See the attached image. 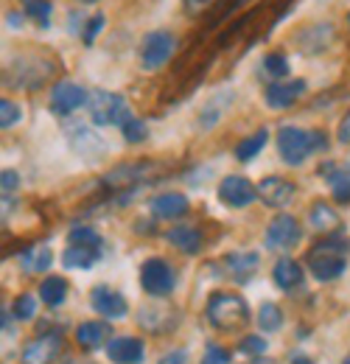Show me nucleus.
<instances>
[{"mask_svg":"<svg viewBox=\"0 0 350 364\" xmlns=\"http://www.w3.org/2000/svg\"><path fill=\"white\" fill-rule=\"evenodd\" d=\"M166 238H169V244H174L179 252H188V255L202 250V232L196 228H174L169 230Z\"/></svg>","mask_w":350,"mask_h":364,"instance_id":"412c9836","label":"nucleus"},{"mask_svg":"<svg viewBox=\"0 0 350 364\" xmlns=\"http://www.w3.org/2000/svg\"><path fill=\"white\" fill-rule=\"evenodd\" d=\"M23 9L28 17L40 20L43 26L51 23V0H23Z\"/></svg>","mask_w":350,"mask_h":364,"instance_id":"2f4dec72","label":"nucleus"},{"mask_svg":"<svg viewBox=\"0 0 350 364\" xmlns=\"http://www.w3.org/2000/svg\"><path fill=\"white\" fill-rule=\"evenodd\" d=\"M205 314H208V322L219 331H235V328L250 322V309H247L244 297L230 294V291H216L208 300Z\"/></svg>","mask_w":350,"mask_h":364,"instance_id":"7ed1b4c3","label":"nucleus"},{"mask_svg":"<svg viewBox=\"0 0 350 364\" xmlns=\"http://www.w3.org/2000/svg\"><path fill=\"white\" fill-rule=\"evenodd\" d=\"M174 46H176L174 34H169V31H152V34H146V40L140 43V65H143V70L163 68L171 59Z\"/></svg>","mask_w":350,"mask_h":364,"instance_id":"39448f33","label":"nucleus"},{"mask_svg":"<svg viewBox=\"0 0 350 364\" xmlns=\"http://www.w3.org/2000/svg\"><path fill=\"white\" fill-rule=\"evenodd\" d=\"M311 228L319 230V232H334V230L339 228V216H336V210L328 208L325 202H317V205L311 208Z\"/></svg>","mask_w":350,"mask_h":364,"instance_id":"a878e982","label":"nucleus"},{"mask_svg":"<svg viewBox=\"0 0 350 364\" xmlns=\"http://www.w3.org/2000/svg\"><path fill=\"white\" fill-rule=\"evenodd\" d=\"M23 68H17L9 79V85L14 87H23V90H37L48 82V76L53 73V65H48L45 59H20Z\"/></svg>","mask_w":350,"mask_h":364,"instance_id":"0eeeda50","label":"nucleus"},{"mask_svg":"<svg viewBox=\"0 0 350 364\" xmlns=\"http://www.w3.org/2000/svg\"><path fill=\"white\" fill-rule=\"evenodd\" d=\"M182 362V353H174V356H166L163 359V364H179Z\"/></svg>","mask_w":350,"mask_h":364,"instance_id":"79ce46f5","label":"nucleus"},{"mask_svg":"<svg viewBox=\"0 0 350 364\" xmlns=\"http://www.w3.org/2000/svg\"><path fill=\"white\" fill-rule=\"evenodd\" d=\"M272 277H275V283H277L283 291H292V289H297V286L303 283V269H300L297 261L280 258V261L275 264V269H272Z\"/></svg>","mask_w":350,"mask_h":364,"instance_id":"6ab92c4d","label":"nucleus"},{"mask_svg":"<svg viewBox=\"0 0 350 364\" xmlns=\"http://www.w3.org/2000/svg\"><path fill=\"white\" fill-rule=\"evenodd\" d=\"M40 297H43L45 306H62L65 297H68V280L65 277H45L40 283Z\"/></svg>","mask_w":350,"mask_h":364,"instance_id":"b1692460","label":"nucleus"},{"mask_svg":"<svg viewBox=\"0 0 350 364\" xmlns=\"http://www.w3.org/2000/svg\"><path fill=\"white\" fill-rule=\"evenodd\" d=\"M70 247H88V250H101V235L92 228H73L68 232Z\"/></svg>","mask_w":350,"mask_h":364,"instance_id":"c756f323","label":"nucleus"},{"mask_svg":"<svg viewBox=\"0 0 350 364\" xmlns=\"http://www.w3.org/2000/svg\"><path fill=\"white\" fill-rule=\"evenodd\" d=\"M90 118L95 127H121L129 118V107L124 95L110 90H92L88 98Z\"/></svg>","mask_w":350,"mask_h":364,"instance_id":"20e7f679","label":"nucleus"},{"mask_svg":"<svg viewBox=\"0 0 350 364\" xmlns=\"http://www.w3.org/2000/svg\"><path fill=\"white\" fill-rule=\"evenodd\" d=\"M110 336V322H101V319H92V322H82L76 328V342L88 350H95L104 345V339Z\"/></svg>","mask_w":350,"mask_h":364,"instance_id":"a211bd4d","label":"nucleus"},{"mask_svg":"<svg viewBox=\"0 0 350 364\" xmlns=\"http://www.w3.org/2000/svg\"><path fill=\"white\" fill-rule=\"evenodd\" d=\"M152 213L157 219H179L188 213V199L182 193H160L152 199Z\"/></svg>","mask_w":350,"mask_h":364,"instance_id":"f3484780","label":"nucleus"},{"mask_svg":"<svg viewBox=\"0 0 350 364\" xmlns=\"http://www.w3.org/2000/svg\"><path fill=\"white\" fill-rule=\"evenodd\" d=\"M263 68H266V73H269L275 82H283V76L289 73V65H286V59H283L280 53H269V56H263Z\"/></svg>","mask_w":350,"mask_h":364,"instance_id":"72a5a7b5","label":"nucleus"},{"mask_svg":"<svg viewBox=\"0 0 350 364\" xmlns=\"http://www.w3.org/2000/svg\"><path fill=\"white\" fill-rule=\"evenodd\" d=\"M140 286L154 294V297H163L174 289V269L163 261V258H149L143 267H140Z\"/></svg>","mask_w":350,"mask_h":364,"instance_id":"423d86ee","label":"nucleus"},{"mask_svg":"<svg viewBox=\"0 0 350 364\" xmlns=\"http://www.w3.org/2000/svg\"><path fill=\"white\" fill-rule=\"evenodd\" d=\"M11 314L17 319H34V314H37V300H34V294H20V297L14 300V306H11Z\"/></svg>","mask_w":350,"mask_h":364,"instance_id":"473e14b6","label":"nucleus"},{"mask_svg":"<svg viewBox=\"0 0 350 364\" xmlns=\"http://www.w3.org/2000/svg\"><path fill=\"white\" fill-rule=\"evenodd\" d=\"M247 364H275L272 359H263V356H258V359H250Z\"/></svg>","mask_w":350,"mask_h":364,"instance_id":"37998d69","label":"nucleus"},{"mask_svg":"<svg viewBox=\"0 0 350 364\" xmlns=\"http://www.w3.org/2000/svg\"><path fill=\"white\" fill-rule=\"evenodd\" d=\"M258 325L263 331H277L283 325V311L275 303H263L261 311H258Z\"/></svg>","mask_w":350,"mask_h":364,"instance_id":"7c9ffc66","label":"nucleus"},{"mask_svg":"<svg viewBox=\"0 0 350 364\" xmlns=\"http://www.w3.org/2000/svg\"><path fill=\"white\" fill-rule=\"evenodd\" d=\"M101 28H104V17H101V14L90 17L88 28L82 31V37H85V43H88V46H92V43H95V37H98V31H101Z\"/></svg>","mask_w":350,"mask_h":364,"instance_id":"58836bf2","label":"nucleus"},{"mask_svg":"<svg viewBox=\"0 0 350 364\" xmlns=\"http://www.w3.org/2000/svg\"><path fill=\"white\" fill-rule=\"evenodd\" d=\"M90 92H85L79 85L73 82H59L53 90H51V109L56 115H70L76 112L82 104H88Z\"/></svg>","mask_w":350,"mask_h":364,"instance_id":"9b49d317","label":"nucleus"},{"mask_svg":"<svg viewBox=\"0 0 350 364\" xmlns=\"http://www.w3.org/2000/svg\"><path fill=\"white\" fill-rule=\"evenodd\" d=\"M90 306H92L95 314H101L104 319H121L127 314V300H124V294H118V291H112V289H107V286L92 289Z\"/></svg>","mask_w":350,"mask_h":364,"instance_id":"4468645a","label":"nucleus"},{"mask_svg":"<svg viewBox=\"0 0 350 364\" xmlns=\"http://www.w3.org/2000/svg\"><path fill=\"white\" fill-rule=\"evenodd\" d=\"M68 137H70V146L76 149V154H82L85 160H98V157H104V151H107V143L101 140V137L95 135L90 127H85L82 121L79 124H68Z\"/></svg>","mask_w":350,"mask_h":364,"instance_id":"6e6552de","label":"nucleus"},{"mask_svg":"<svg viewBox=\"0 0 350 364\" xmlns=\"http://www.w3.org/2000/svg\"><path fill=\"white\" fill-rule=\"evenodd\" d=\"M348 23H350V11H348Z\"/></svg>","mask_w":350,"mask_h":364,"instance_id":"a18cd8bd","label":"nucleus"},{"mask_svg":"<svg viewBox=\"0 0 350 364\" xmlns=\"http://www.w3.org/2000/svg\"><path fill=\"white\" fill-rule=\"evenodd\" d=\"M107 356L115 364H140L146 350H143V342L134 339V336H118L112 342H107Z\"/></svg>","mask_w":350,"mask_h":364,"instance_id":"dca6fc26","label":"nucleus"},{"mask_svg":"<svg viewBox=\"0 0 350 364\" xmlns=\"http://www.w3.org/2000/svg\"><path fill=\"white\" fill-rule=\"evenodd\" d=\"M295 182H289L286 177H266L258 182V199L269 208H286L295 199Z\"/></svg>","mask_w":350,"mask_h":364,"instance_id":"ddd939ff","label":"nucleus"},{"mask_svg":"<svg viewBox=\"0 0 350 364\" xmlns=\"http://www.w3.org/2000/svg\"><path fill=\"white\" fill-rule=\"evenodd\" d=\"M51 261H53L51 250L48 247H37V250H28L23 255V269L26 272H45L51 267Z\"/></svg>","mask_w":350,"mask_h":364,"instance_id":"c85d7f7f","label":"nucleus"},{"mask_svg":"<svg viewBox=\"0 0 350 364\" xmlns=\"http://www.w3.org/2000/svg\"><path fill=\"white\" fill-rule=\"evenodd\" d=\"M62 350V336L59 333H45L37 336L34 342H28L23 348V364H51Z\"/></svg>","mask_w":350,"mask_h":364,"instance_id":"f8f14e48","label":"nucleus"},{"mask_svg":"<svg viewBox=\"0 0 350 364\" xmlns=\"http://www.w3.org/2000/svg\"><path fill=\"white\" fill-rule=\"evenodd\" d=\"M224 264H227V269L233 274L250 277V274L258 269V255L255 252H233V255L224 258Z\"/></svg>","mask_w":350,"mask_h":364,"instance_id":"cd10ccee","label":"nucleus"},{"mask_svg":"<svg viewBox=\"0 0 350 364\" xmlns=\"http://www.w3.org/2000/svg\"><path fill=\"white\" fill-rule=\"evenodd\" d=\"M303 92H306V82L303 79H295V82H272L266 87V92H263V98H266V104L272 109H289V107H295V101Z\"/></svg>","mask_w":350,"mask_h":364,"instance_id":"2eb2a0df","label":"nucleus"},{"mask_svg":"<svg viewBox=\"0 0 350 364\" xmlns=\"http://www.w3.org/2000/svg\"><path fill=\"white\" fill-rule=\"evenodd\" d=\"M14 188H17V174L6 168V171H3V193H11Z\"/></svg>","mask_w":350,"mask_h":364,"instance_id":"a19ab883","label":"nucleus"},{"mask_svg":"<svg viewBox=\"0 0 350 364\" xmlns=\"http://www.w3.org/2000/svg\"><path fill=\"white\" fill-rule=\"evenodd\" d=\"M121 132H124V140H129V143H140V140H146V124L143 121H137V118H127L124 124H121Z\"/></svg>","mask_w":350,"mask_h":364,"instance_id":"f704fd0d","label":"nucleus"},{"mask_svg":"<svg viewBox=\"0 0 350 364\" xmlns=\"http://www.w3.org/2000/svg\"><path fill=\"white\" fill-rule=\"evenodd\" d=\"M336 137H339V143H345V146L350 143V109L345 112V118L339 121V132H336Z\"/></svg>","mask_w":350,"mask_h":364,"instance_id":"ea45409f","label":"nucleus"},{"mask_svg":"<svg viewBox=\"0 0 350 364\" xmlns=\"http://www.w3.org/2000/svg\"><path fill=\"white\" fill-rule=\"evenodd\" d=\"M101 258V250H88V247H68L62 252V264L68 269H90Z\"/></svg>","mask_w":350,"mask_h":364,"instance_id":"5701e85b","label":"nucleus"},{"mask_svg":"<svg viewBox=\"0 0 350 364\" xmlns=\"http://www.w3.org/2000/svg\"><path fill=\"white\" fill-rule=\"evenodd\" d=\"M219 199L227 208H247L258 199V188L244 177H224L219 185Z\"/></svg>","mask_w":350,"mask_h":364,"instance_id":"9d476101","label":"nucleus"},{"mask_svg":"<svg viewBox=\"0 0 350 364\" xmlns=\"http://www.w3.org/2000/svg\"><path fill=\"white\" fill-rule=\"evenodd\" d=\"M238 350H241V353H253V356L258 359L263 350H266V339H261V336H247V339L238 345Z\"/></svg>","mask_w":350,"mask_h":364,"instance_id":"4c0bfd02","label":"nucleus"},{"mask_svg":"<svg viewBox=\"0 0 350 364\" xmlns=\"http://www.w3.org/2000/svg\"><path fill=\"white\" fill-rule=\"evenodd\" d=\"M348 252V241L339 238V235H331V238H325L322 244H317L308 252V269L317 280H336L348 267V258H345Z\"/></svg>","mask_w":350,"mask_h":364,"instance_id":"f257e3e1","label":"nucleus"},{"mask_svg":"<svg viewBox=\"0 0 350 364\" xmlns=\"http://www.w3.org/2000/svg\"><path fill=\"white\" fill-rule=\"evenodd\" d=\"M266 140H269V132H266V129H258V132H253L250 137H244V140L235 146V160L250 163L253 157L261 154V149L266 146Z\"/></svg>","mask_w":350,"mask_h":364,"instance_id":"393cba45","label":"nucleus"},{"mask_svg":"<svg viewBox=\"0 0 350 364\" xmlns=\"http://www.w3.org/2000/svg\"><path fill=\"white\" fill-rule=\"evenodd\" d=\"M17 121H20V107L14 101L3 98L0 101V129H11Z\"/></svg>","mask_w":350,"mask_h":364,"instance_id":"c9c22d12","label":"nucleus"},{"mask_svg":"<svg viewBox=\"0 0 350 364\" xmlns=\"http://www.w3.org/2000/svg\"><path fill=\"white\" fill-rule=\"evenodd\" d=\"M149 174V166L146 163H134V166H121V168H115L112 174H107V185H115V188H121V185H132V182L143 180Z\"/></svg>","mask_w":350,"mask_h":364,"instance_id":"bb28decb","label":"nucleus"},{"mask_svg":"<svg viewBox=\"0 0 350 364\" xmlns=\"http://www.w3.org/2000/svg\"><path fill=\"white\" fill-rule=\"evenodd\" d=\"M297 241H300V225H297L295 216L280 213V216H275L269 222V228H266V247H272V250H289Z\"/></svg>","mask_w":350,"mask_h":364,"instance_id":"1a4fd4ad","label":"nucleus"},{"mask_svg":"<svg viewBox=\"0 0 350 364\" xmlns=\"http://www.w3.org/2000/svg\"><path fill=\"white\" fill-rule=\"evenodd\" d=\"M325 146H328V135L319 132V129L306 132V129H297V127H283L277 132V151L289 166H300L308 154H314Z\"/></svg>","mask_w":350,"mask_h":364,"instance_id":"f03ea898","label":"nucleus"},{"mask_svg":"<svg viewBox=\"0 0 350 364\" xmlns=\"http://www.w3.org/2000/svg\"><path fill=\"white\" fill-rule=\"evenodd\" d=\"M171 311L169 309H154V306H143L140 314H137V322L140 328L152 331V333H160V331H169L174 322H171Z\"/></svg>","mask_w":350,"mask_h":364,"instance_id":"4be33fe9","label":"nucleus"},{"mask_svg":"<svg viewBox=\"0 0 350 364\" xmlns=\"http://www.w3.org/2000/svg\"><path fill=\"white\" fill-rule=\"evenodd\" d=\"M82 3H98V0H82Z\"/></svg>","mask_w":350,"mask_h":364,"instance_id":"c03bdc74","label":"nucleus"},{"mask_svg":"<svg viewBox=\"0 0 350 364\" xmlns=\"http://www.w3.org/2000/svg\"><path fill=\"white\" fill-rule=\"evenodd\" d=\"M319 174L331 180V193H334V199H336L339 205H350V168L334 171V166H322Z\"/></svg>","mask_w":350,"mask_h":364,"instance_id":"aec40b11","label":"nucleus"},{"mask_svg":"<svg viewBox=\"0 0 350 364\" xmlns=\"http://www.w3.org/2000/svg\"><path fill=\"white\" fill-rule=\"evenodd\" d=\"M202 364H230V350H224L219 345H208Z\"/></svg>","mask_w":350,"mask_h":364,"instance_id":"e433bc0d","label":"nucleus"}]
</instances>
